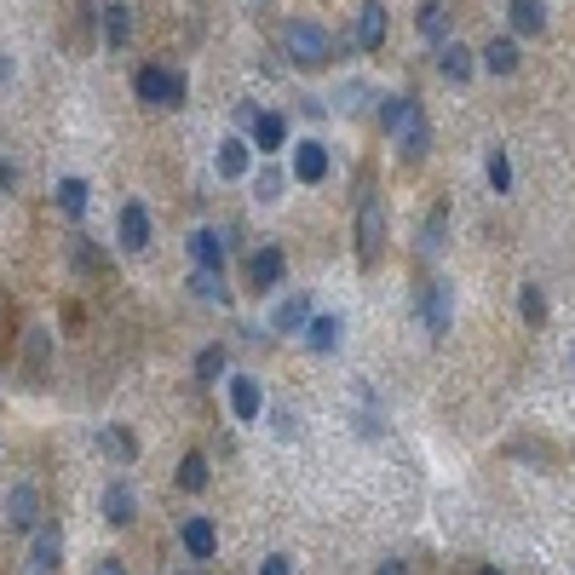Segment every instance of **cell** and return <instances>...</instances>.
Segmentation results:
<instances>
[{
  "mask_svg": "<svg viewBox=\"0 0 575 575\" xmlns=\"http://www.w3.org/2000/svg\"><path fill=\"white\" fill-rule=\"evenodd\" d=\"M380 121H386V133L397 138V150L409 161H420L432 150V127H426L420 98H380Z\"/></svg>",
  "mask_w": 575,
  "mask_h": 575,
  "instance_id": "1",
  "label": "cell"
},
{
  "mask_svg": "<svg viewBox=\"0 0 575 575\" xmlns=\"http://www.w3.org/2000/svg\"><path fill=\"white\" fill-rule=\"evenodd\" d=\"M282 52H288V64H299V69L334 64V41H328V29L311 23V18H288V23H282Z\"/></svg>",
  "mask_w": 575,
  "mask_h": 575,
  "instance_id": "2",
  "label": "cell"
},
{
  "mask_svg": "<svg viewBox=\"0 0 575 575\" xmlns=\"http://www.w3.org/2000/svg\"><path fill=\"white\" fill-rule=\"evenodd\" d=\"M133 92H138V104H150V110H179L184 104V75L167 69V64H144L133 75Z\"/></svg>",
  "mask_w": 575,
  "mask_h": 575,
  "instance_id": "3",
  "label": "cell"
},
{
  "mask_svg": "<svg viewBox=\"0 0 575 575\" xmlns=\"http://www.w3.org/2000/svg\"><path fill=\"white\" fill-rule=\"evenodd\" d=\"M29 535H35V541H29V552H23L18 575H58L64 570V535H58V524H35Z\"/></svg>",
  "mask_w": 575,
  "mask_h": 575,
  "instance_id": "4",
  "label": "cell"
},
{
  "mask_svg": "<svg viewBox=\"0 0 575 575\" xmlns=\"http://www.w3.org/2000/svg\"><path fill=\"white\" fill-rule=\"evenodd\" d=\"M357 248H363V259H380V248H386V202L374 190L357 202Z\"/></svg>",
  "mask_w": 575,
  "mask_h": 575,
  "instance_id": "5",
  "label": "cell"
},
{
  "mask_svg": "<svg viewBox=\"0 0 575 575\" xmlns=\"http://www.w3.org/2000/svg\"><path fill=\"white\" fill-rule=\"evenodd\" d=\"M0 518H6V529H29L41 524V495H35V483H12L6 489V506H0Z\"/></svg>",
  "mask_w": 575,
  "mask_h": 575,
  "instance_id": "6",
  "label": "cell"
},
{
  "mask_svg": "<svg viewBox=\"0 0 575 575\" xmlns=\"http://www.w3.org/2000/svg\"><path fill=\"white\" fill-rule=\"evenodd\" d=\"M190 259H196V271H225V253H230V236L225 230H213V225H202V230H190Z\"/></svg>",
  "mask_w": 575,
  "mask_h": 575,
  "instance_id": "7",
  "label": "cell"
},
{
  "mask_svg": "<svg viewBox=\"0 0 575 575\" xmlns=\"http://www.w3.org/2000/svg\"><path fill=\"white\" fill-rule=\"evenodd\" d=\"M299 340L311 345L317 357H334V351H340V340H345V322L328 317V311H311V317H305V328H299Z\"/></svg>",
  "mask_w": 575,
  "mask_h": 575,
  "instance_id": "8",
  "label": "cell"
},
{
  "mask_svg": "<svg viewBox=\"0 0 575 575\" xmlns=\"http://www.w3.org/2000/svg\"><path fill=\"white\" fill-rule=\"evenodd\" d=\"M115 236H121V248L127 253L150 248V213H144V202H121V213H115Z\"/></svg>",
  "mask_w": 575,
  "mask_h": 575,
  "instance_id": "9",
  "label": "cell"
},
{
  "mask_svg": "<svg viewBox=\"0 0 575 575\" xmlns=\"http://www.w3.org/2000/svg\"><path fill=\"white\" fill-rule=\"evenodd\" d=\"M179 541H184V552H190V564H207L213 552H219V529H213V518H184L179 524Z\"/></svg>",
  "mask_w": 575,
  "mask_h": 575,
  "instance_id": "10",
  "label": "cell"
},
{
  "mask_svg": "<svg viewBox=\"0 0 575 575\" xmlns=\"http://www.w3.org/2000/svg\"><path fill=\"white\" fill-rule=\"evenodd\" d=\"M420 311H426V328H432V340L449 334V322H455V299H449V282H426V294H420Z\"/></svg>",
  "mask_w": 575,
  "mask_h": 575,
  "instance_id": "11",
  "label": "cell"
},
{
  "mask_svg": "<svg viewBox=\"0 0 575 575\" xmlns=\"http://www.w3.org/2000/svg\"><path fill=\"white\" fill-rule=\"evenodd\" d=\"M294 179L299 184H322V179H328V144H322V138H299V144H294Z\"/></svg>",
  "mask_w": 575,
  "mask_h": 575,
  "instance_id": "12",
  "label": "cell"
},
{
  "mask_svg": "<svg viewBox=\"0 0 575 575\" xmlns=\"http://www.w3.org/2000/svg\"><path fill=\"white\" fill-rule=\"evenodd\" d=\"M230 414H236L242 426H253V420L265 414V391H259L253 374H236V380H230Z\"/></svg>",
  "mask_w": 575,
  "mask_h": 575,
  "instance_id": "13",
  "label": "cell"
},
{
  "mask_svg": "<svg viewBox=\"0 0 575 575\" xmlns=\"http://www.w3.org/2000/svg\"><path fill=\"white\" fill-rule=\"evenodd\" d=\"M357 46H363V52H380V46H386V6H380V0H363V6H357Z\"/></svg>",
  "mask_w": 575,
  "mask_h": 575,
  "instance_id": "14",
  "label": "cell"
},
{
  "mask_svg": "<svg viewBox=\"0 0 575 575\" xmlns=\"http://www.w3.org/2000/svg\"><path fill=\"white\" fill-rule=\"evenodd\" d=\"M248 276H253V288H259V294H271L276 282L288 276V253H282V248H259V253H253V265H248Z\"/></svg>",
  "mask_w": 575,
  "mask_h": 575,
  "instance_id": "15",
  "label": "cell"
},
{
  "mask_svg": "<svg viewBox=\"0 0 575 575\" xmlns=\"http://www.w3.org/2000/svg\"><path fill=\"white\" fill-rule=\"evenodd\" d=\"M248 133H253V150L276 156V150L288 144V121H282L276 110H265V115H253V121H248Z\"/></svg>",
  "mask_w": 575,
  "mask_h": 575,
  "instance_id": "16",
  "label": "cell"
},
{
  "mask_svg": "<svg viewBox=\"0 0 575 575\" xmlns=\"http://www.w3.org/2000/svg\"><path fill=\"white\" fill-rule=\"evenodd\" d=\"M138 518V495L127 489V483L115 478L110 489H104V524H115V529H127Z\"/></svg>",
  "mask_w": 575,
  "mask_h": 575,
  "instance_id": "17",
  "label": "cell"
},
{
  "mask_svg": "<svg viewBox=\"0 0 575 575\" xmlns=\"http://www.w3.org/2000/svg\"><path fill=\"white\" fill-rule=\"evenodd\" d=\"M374 104H380V98H374L368 81H340L334 98H328V110H340V115H363V110H374Z\"/></svg>",
  "mask_w": 575,
  "mask_h": 575,
  "instance_id": "18",
  "label": "cell"
},
{
  "mask_svg": "<svg viewBox=\"0 0 575 575\" xmlns=\"http://www.w3.org/2000/svg\"><path fill=\"white\" fill-rule=\"evenodd\" d=\"M213 167H219V179H242L253 167V150L242 144V138H219V156H213Z\"/></svg>",
  "mask_w": 575,
  "mask_h": 575,
  "instance_id": "19",
  "label": "cell"
},
{
  "mask_svg": "<svg viewBox=\"0 0 575 575\" xmlns=\"http://www.w3.org/2000/svg\"><path fill=\"white\" fill-rule=\"evenodd\" d=\"M305 317H311V294H288L271 311V328H276V334H299V328H305Z\"/></svg>",
  "mask_w": 575,
  "mask_h": 575,
  "instance_id": "20",
  "label": "cell"
},
{
  "mask_svg": "<svg viewBox=\"0 0 575 575\" xmlns=\"http://www.w3.org/2000/svg\"><path fill=\"white\" fill-rule=\"evenodd\" d=\"M127 35H133V6H127V0L104 6V46H110V52H121V46H127Z\"/></svg>",
  "mask_w": 575,
  "mask_h": 575,
  "instance_id": "21",
  "label": "cell"
},
{
  "mask_svg": "<svg viewBox=\"0 0 575 575\" xmlns=\"http://www.w3.org/2000/svg\"><path fill=\"white\" fill-rule=\"evenodd\" d=\"M506 18H512L518 35H541V29H547V6H541V0H512Z\"/></svg>",
  "mask_w": 575,
  "mask_h": 575,
  "instance_id": "22",
  "label": "cell"
},
{
  "mask_svg": "<svg viewBox=\"0 0 575 575\" xmlns=\"http://www.w3.org/2000/svg\"><path fill=\"white\" fill-rule=\"evenodd\" d=\"M478 58H483L489 75H518V41H506V35H501V41H489Z\"/></svg>",
  "mask_w": 575,
  "mask_h": 575,
  "instance_id": "23",
  "label": "cell"
},
{
  "mask_svg": "<svg viewBox=\"0 0 575 575\" xmlns=\"http://www.w3.org/2000/svg\"><path fill=\"white\" fill-rule=\"evenodd\" d=\"M437 69H443L449 81H472V52H466L460 41H443L437 46Z\"/></svg>",
  "mask_w": 575,
  "mask_h": 575,
  "instance_id": "24",
  "label": "cell"
},
{
  "mask_svg": "<svg viewBox=\"0 0 575 575\" xmlns=\"http://www.w3.org/2000/svg\"><path fill=\"white\" fill-rule=\"evenodd\" d=\"M190 294L202 299V305H230L225 271H196V276H190Z\"/></svg>",
  "mask_w": 575,
  "mask_h": 575,
  "instance_id": "25",
  "label": "cell"
},
{
  "mask_svg": "<svg viewBox=\"0 0 575 575\" xmlns=\"http://www.w3.org/2000/svg\"><path fill=\"white\" fill-rule=\"evenodd\" d=\"M87 202H92L87 179H58V207H64L69 219H81V213H87Z\"/></svg>",
  "mask_w": 575,
  "mask_h": 575,
  "instance_id": "26",
  "label": "cell"
},
{
  "mask_svg": "<svg viewBox=\"0 0 575 575\" xmlns=\"http://www.w3.org/2000/svg\"><path fill=\"white\" fill-rule=\"evenodd\" d=\"M179 489H190V495H202L207 489V455L202 449H190V455L179 460Z\"/></svg>",
  "mask_w": 575,
  "mask_h": 575,
  "instance_id": "27",
  "label": "cell"
},
{
  "mask_svg": "<svg viewBox=\"0 0 575 575\" xmlns=\"http://www.w3.org/2000/svg\"><path fill=\"white\" fill-rule=\"evenodd\" d=\"M518 311H524L529 328L547 322V294H541V282H524V288H518Z\"/></svg>",
  "mask_w": 575,
  "mask_h": 575,
  "instance_id": "28",
  "label": "cell"
},
{
  "mask_svg": "<svg viewBox=\"0 0 575 575\" xmlns=\"http://www.w3.org/2000/svg\"><path fill=\"white\" fill-rule=\"evenodd\" d=\"M282 184H288V173H282V167H271V161H265V167H259V173H253V202H276V196H282Z\"/></svg>",
  "mask_w": 575,
  "mask_h": 575,
  "instance_id": "29",
  "label": "cell"
},
{
  "mask_svg": "<svg viewBox=\"0 0 575 575\" xmlns=\"http://www.w3.org/2000/svg\"><path fill=\"white\" fill-rule=\"evenodd\" d=\"M98 443H104V455H115V460H138V437L121 432V426H104V432H98Z\"/></svg>",
  "mask_w": 575,
  "mask_h": 575,
  "instance_id": "30",
  "label": "cell"
},
{
  "mask_svg": "<svg viewBox=\"0 0 575 575\" xmlns=\"http://www.w3.org/2000/svg\"><path fill=\"white\" fill-rule=\"evenodd\" d=\"M420 35L443 46V35H449V18H443V0H420Z\"/></svg>",
  "mask_w": 575,
  "mask_h": 575,
  "instance_id": "31",
  "label": "cell"
},
{
  "mask_svg": "<svg viewBox=\"0 0 575 575\" xmlns=\"http://www.w3.org/2000/svg\"><path fill=\"white\" fill-rule=\"evenodd\" d=\"M225 363H230L225 345H202V357H196V380H202V386H213V380L225 374Z\"/></svg>",
  "mask_w": 575,
  "mask_h": 575,
  "instance_id": "32",
  "label": "cell"
},
{
  "mask_svg": "<svg viewBox=\"0 0 575 575\" xmlns=\"http://www.w3.org/2000/svg\"><path fill=\"white\" fill-rule=\"evenodd\" d=\"M483 173H489V190H495V196H506V190H512V161H506V150H501V144L489 150Z\"/></svg>",
  "mask_w": 575,
  "mask_h": 575,
  "instance_id": "33",
  "label": "cell"
},
{
  "mask_svg": "<svg viewBox=\"0 0 575 575\" xmlns=\"http://www.w3.org/2000/svg\"><path fill=\"white\" fill-rule=\"evenodd\" d=\"M443 230H449V207H437L432 219H426V230H420V248L437 253V248H443Z\"/></svg>",
  "mask_w": 575,
  "mask_h": 575,
  "instance_id": "34",
  "label": "cell"
},
{
  "mask_svg": "<svg viewBox=\"0 0 575 575\" xmlns=\"http://www.w3.org/2000/svg\"><path fill=\"white\" fill-rule=\"evenodd\" d=\"M271 432L282 437V443H294V437H299V420H294L288 409H271Z\"/></svg>",
  "mask_w": 575,
  "mask_h": 575,
  "instance_id": "35",
  "label": "cell"
},
{
  "mask_svg": "<svg viewBox=\"0 0 575 575\" xmlns=\"http://www.w3.org/2000/svg\"><path fill=\"white\" fill-rule=\"evenodd\" d=\"M259 575H294V564H288V552H271V558L259 564Z\"/></svg>",
  "mask_w": 575,
  "mask_h": 575,
  "instance_id": "36",
  "label": "cell"
},
{
  "mask_svg": "<svg viewBox=\"0 0 575 575\" xmlns=\"http://www.w3.org/2000/svg\"><path fill=\"white\" fill-rule=\"evenodd\" d=\"M75 265H87V271H98V265H104V259H98V253L87 248V236H81V242H75Z\"/></svg>",
  "mask_w": 575,
  "mask_h": 575,
  "instance_id": "37",
  "label": "cell"
},
{
  "mask_svg": "<svg viewBox=\"0 0 575 575\" xmlns=\"http://www.w3.org/2000/svg\"><path fill=\"white\" fill-rule=\"evenodd\" d=\"M374 575H409V564H403V558H386V564H380Z\"/></svg>",
  "mask_w": 575,
  "mask_h": 575,
  "instance_id": "38",
  "label": "cell"
},
{
  "mask_svg": "<svg viewBox=\"0 0 575 575\" xmlns=\"http://www.w3.org/2000/svg\"><path fill=\"white\" fill-rule=\"evenodd\" d=\"M98 575H127V564H115V558H104V564H98Z\"/></svg>",
  "mask_w": 575,
  "mask_h": 575,
  "instance_id": "39",
  "label": "cell"
},
{
  "mask_svg": "<svg viewBox=\"0 0 575 575\" xmlns=\"http://www.w3.org/2000/svg\"><path fill=\"white\" fill-rule=\"evenodd\" d=\"M242 6H248V12H265V0H242Z\"/></svg>",
  "mask_w": 575,
  "mask_h": 575,
  "instance_id": "40",
  "label": "cell"
},
{
  "mask_svg": "<svg viewBox=\"0 0 575 575\" xmlns=\"http://www.w3.org/2000/svg\"><path fill=\"white\" fill-rule=\"evenodd\" d=\"M478 575H501V570H495V564H483V570H478Z\"/></svg>",
  "mask_w": 575,
  "mask_h": 575,
  "instance_id": "41",
  "label": "cell"
},
{
  "mask_svg": "<svg viewBox=\"0 0 575 575\" xmlns=\"http://www.w3.org/2000/svg\"><path fill=\"white\" fill-rule=\"evenodd\" d=\"M184 575H196V570H184Z\"/></svg>",
  "mask_w": 575,
  "mask_h": 575,
  "instance_id": "42",
  "label": "cell"
}]
</instances>
